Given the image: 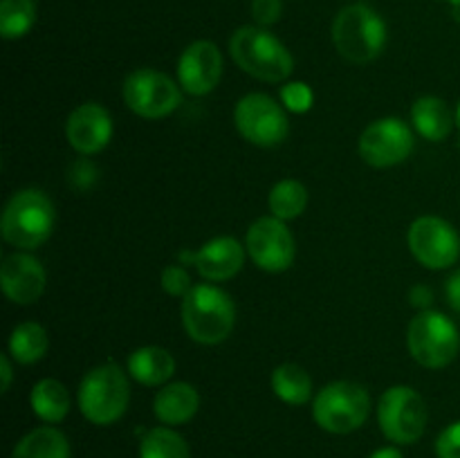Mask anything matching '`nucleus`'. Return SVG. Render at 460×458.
I'll return each mask as SVG.
<instances>
[{"instance_id":"nucleus-37","label":"nucleus","mask_w":460,"mask_h":458,"mask_svg":"<svg viewBox=\"0 0 460 458\" xmlns=\"http://www.w3.org/2000/svg\"><path fill=\"white\" fill-rule=\"evenodd\" d=\"M445 3H449L454 7V12H456V16L460 13V0H445Z\"/></svg>"},{"instance_id":"nucleus-15","label":"nucleus","mask_w":460,"mask_h":458,"mask_svg":"<svg viewBox=\"0 0 460 458\" xmlns=\"http://www.w3.org/2000/svg\"><path fill=\"white\" fill-rule=\"evenodd\" d=\"M245 245L234 236H218L207 241L200 250L182 251L180 263L193 265L205 281L223 283L236 277L245 265Z\"/></svg>"},{"instance_id":"nucleus-14","label":"nucleus","mask_w":460,"mask_h":458,"mask_svg":"<svg viewBox=\"0 0 460 458\" xmlns=\"http://www.w3.org/2000/svg\"><path fill=\"white\" fill-rule=\"evenodd\" d=\"M223 76V54L211 40H193L178 58V84L191 97L214 92Z\"/></svg>"},{"instance_id":"nucleus-9","label":"nucleus","mask_w":460,"mask_h":458,"mask_svg":"<svg viewBox=\"0 0 460 458\" xmlns=\"http://www.w3.org/2000/svg\"><path fill=\"white\" fill-rule=\"evenodd\" d=\"M121 97L126 106L144 119H164L182 103V88L169 75L153 67H139L124 79Z\"/></svg>"},{"instance_id":"nucleus-17","label":"nucleus","mask_w":460,"mask_h":458,"mask_svg":"<svg viewBox=\"0 0 460 458\" xmlns=\"http://www.w3.org/2000/svg\"><path fill=\"white\" fill-rule=\"evenodd\" d=\"M48 274L43 263L27 251H13L0 265V287L12 304L31 305L43 296Z\"/></svg>"},{"instance_id":"nucleus-5","label":"nucleus","mask_w":460,"mask_h":458,"mask_svg":"<svg viewBox=\"0 0 460 458\" xmlns=\"http://www.w3.org/2000/svg\"><path fill=\"white\" fill-rule=\"evenodd\" d=\"M130 402L128 375L117 362H106L88 371L76 391L81 416L97 427L121 420Z\"/></svg>"},{"instance_id":"nucleus-20","label":"nucleus","mask_w":460,"mask_h":458,"mask_svg":"<svg viewBox=\"0 0 460 458\" xmlns=\"http://www.w3.org/2000/svg\"><path fill=\"white\" fill-rule=\"evenodd\" d=\"M128 375L144 386H162L173 377L175 359L173 355L160 346H142L128 355Z\"/></svg>"},{"instance_id":"nucleus-8","label":"nucleus","mask_w":460,"mask_h":458,"mask_svg":"<svg viewBox=\"0 0 460 458\" xmlns=\"http://www.w3.org/2000/svg\"><path fill=\"white\" fill-rule=\"evenodd\" d=\"M429 420L427 402L413 386L395 384L377 402V422L394 445H413L422 438Z\"/></svg>"},{"instance_id":"nucleus-7","label":"nucleus","mask_w":460,"mask_h":458,"mask_svg":"<svg viewBox=\"0 0 460 458\" xmlns=\"http://www.w3.org/2000/svg\"><path fill=\"white\" fill-rule=\"evenodd\" d=\"M409 355L425 368H445L458 357V326L438 310H422L407 328Z\"/></svg>"},{"instance_id":"nucleus-1","label":"nucleus","mask_w":460,"mask_h":458,"mask_svg":"<svg viewBox=\"0 0 460 458\" xmlns=\"http://www.w3.org/2000/svg\"><path fill=\"white\" fill-rule=\"evenodd\" d=\"M229 54L245 75L265 84H286L295 72L290 49L270 30L259 25H243L229 39Z\"/></svg>"},{"instance_id":"nucleus-16","label":"nucleus","mask_w":460,"mask_h":458,"mask_svg":"<svg viewBox=\"0 0 460 458\" xmlns=\"http://www.w3.org/2000/svg\"><path fill=\"white\" fill-rule=\"evenodd\" d=\"M66 139L79 155H97L112 139V117L102 103L85 101L70 112Z\"/></svg>"},{"instance_id":"nucleus-36","label":"nucleus","mask_w":460,"mask_h":458,"mask_svg":"<svg viewBox=\"0 0 460 458\" xmlns=\"http://www.w3.org/2000/svg\"><path fill=\"white\" fill-rule=\"evenodd\" d=\"M368 458H404V456L398 447H382V449H376Z\"/></svg>"},{"instance_id":"nucleus-4","label":"nucleus","mask_w":460,"mask_h":458,"mask_svg":"<svg viewBox=\"0 0 460 458\" xmlns=\"http://www.w3.org/2000/svg\"><path fill=\"white\" fill-rule=\"evenodd\" d=\"M386 22L367 3H353L340 9L332 21V43L341 58L355 66L376 61L386 45Z\"/></svg>"},{"instance_id":"nucleus-19","label":"nucleus","mask_w":460,"mask_h":458,"mask_svg":"<svg viewBox=\"0 0 460 458\" xmlns=\"http://www.w3.org/2000/svg\"><path fill=\"white\" fill-rule=\"evenodd\" d=\"M456 115L449 110L447 101L434 94L416 99L411 106V126L422 139L429 142H445L452 135Z\"/></svg>"},{"instance_id":"nucleus-24","label":"nucleus","mask_w":460,"mask_h":458,"mask_svg":"<svg viewBox=\"0 0 460 458\" xmlns=\"http://www.w3.org/2000/svg\"><path fill=\"white\" fill-rule=\"evenodd\" d=\"M270 384H272L274 395L292 407H301L313 398V380L308 371L295 362H286L274 368Z\"/></svg>"},{"instance_id":"nucleus-30","label":"nucleus","mask_w":460,"mask_h":458,"mask_svg":"<svg viewBox=\"0 0 460 458\" xmlns=\"http://www.w3.org/2000/svg\"><path fill=\"white\" fill-rule=\"evenodd\" d=\"M97 180H99V169L88 155H81L79 160L72 162L70 169H67V184L79 193L93 189L94 184H97Z\"/></svg>"},{"instance_id":"nucleus-28","label":"nucleus","mask_w":460,"mask_h":458,"mask_svg":"<svg viewBox=\"0 0 460 458\" xmlns=\"http://www.w3.org/2000/svg\"><path fill=\"white\" fill-rule=\"evenodd\" d=\"M281 103L288 112L304 115L314 103L313 88L308 84H304V81H286L281 85Z\"/></svg>"},{"instance_id":"nucleus-25","label":"nucleus","mask_w":460,"mask_h":458,"mask_svg":"<svg viewBox=\"0 0 460 458\" xmlns=\"http://www.w3.org/2000/svg\"><path fill=\"white\" fill-rule=\"evenodd\" d=\"M270 214L279 220H295L308 207V189L295 178H286L272 187L268 196Z\"/></svg>"},{"instance_id":"nucleus-26","label":"nucleus","mask_w":460,"mask_h":458,"mask_svg":"<svg viewBox=\"0 0 460 458\" xmlns=\"http://www.w3.org/2000/svg\"><path fill=\"white\" fill-rule=\"evenodd\" d=\"M139 458H191V449L171 427H153L139 440Z\"/></svg>"},{"instance_id":"nucleus-13","label":"nucleus","mask_w":460,"mask_h":458,"mask_svg":"<svg viewBox=\"0 0 460 458\" xmlns=\"http://www.w3.org/2000/svg\"><path fill=\"white\" fill-rule=\"evenodd\" d=\"M359 157L376 169L402 164L413 151V128L400 117L371 121L359 135Z\"/></svg>"},{"instance_id":"nucleus-6","label":"nucleus","mask_w":460,"mask_h":458,"mask_svg":"<svg viewBox=\"0 0 460 458\" xmlns=\"http://www.w3.org/2000/svg\"><path fill=\"white\" fill-rule=\"evenodd\" d=\"M368 413H371V395L358 382H331L313 400V418L317 427L335 436L358 431L367 422Z\"/></svg>"},{"instance_id":"nucleus-2","label":"nucleus","mask_w":460,"mask_h":458,"mask_svg":"<svg viewBox=\"0 0 460 458\" xmlns=\"http://www.w3.org/2000/svg\"><path fill=\"white\" fill-rule=\"evenodd\" d=\"M182 326L196 344H223L236 326L234 299L218 286L198 283L182 299Z\"/></svg>"},{"instance_id":"nucleus-35","label":"nucleus","mask_w":460,"mask_h":458,"mask_svg":"<svg viewBox=\"0 0 460 458\" xmlns=\"http://www.w3.org/2000/svg\"><path fill=\"white\" fill-rule=\"evenodd\" d=\"M13 380V366H12V355L4 353L0 355V391L7 393L9 386H12Z\"/></svg>"},{"instance_id":"nucleus-3","label":"nucleus","mask_w":460,"mask_h":458,"mask_svg":"<svg viewBox=\"0 0 460 458\" xmlns=\"http://www.w3.org/2000/svg\"><path fill=\"white\" fill-rule=\"evenodd\" d=\"M57 211L40 189H21L4 205L0 216V233L4 242L21 251L43 245L54 232Z\"/></svg>"},{"instance_id":"nucleus-27","label":"nucleus","mask_w":460,"mask_h":458,"mask_svg":"<svg viewBox=\"0 0 460 458\" xmlns=\"http://www.w3.org/2000/svg\"><path fill=\"white\" fill-rule=\"evenodd\" d=\"M36 22V0H0V34L7 40L22 39Z\"/></svg>"},{"instance_id":"nucleus-11","label":"nucleus","mask_w":460,"mask_h":458,"mask_svg":"<svg viewBox=\"0 0 460 458\" xmlns=\"http://www.w3.org/2000/svg\"><path fill=\"white\" fill-rule=\"evenodd\" d=\"M413 259L427 269H447L460 259V236L452 223L440 216H420L407 232Z\"/></svg>"},{"instance_id":"nucleus-10","label":"nucleus","mask_w":460,"mask_h":458,"mask_svg":"<svg viewBox=\"0 0 460 458\" xmlns=\"http://www.w3.org/2000/svg\"><path fill=\"white\" fill-rule=\"evenodd\" d=\"M234 124L245 142L261 148L279 146L290 133V121L283 103H277L263 92H250L236 103Z\"/></svg>"},{"instance_id":"nucleus-38","label":"nucleus","mask_w":460,"mask_h":458,"mask_svg":"<svg viewBox=\"0 0 460 458\" xmlns=\"http://www.w3.org/2000/svg\"><path fill=\"white\" fill-rule=\"evenodd\" d=\"M454 115H456V126L460 128V103L456 106V112H454Z\"/></svg>"},{"instance_id":"nucleus-12","label":"nucleus","mask_w":460,"mask_h":458,"mask_svg":"<svg viewBox=\"0 0 460 458\" xmlns=\"http://www.w3.org/2000/svg\"><path fill=\"white\" fill-rule=\"evenodd\" d=\"M245 250L256 268L270 274H281L295 263L296 242L286 220L263 216L247 229Z\"/></svg>"},{"instance_id":"nucleus-32","label":"nucleus","mask_w":460,"mask_h":458,"mask_svg":"<svg viewBox=\"0 0 460 458\" xmlns=\"http://www.w3.org/2000/svg\"><path fill=\"white\" fill-rule=\"evenodd\" d=\"M436 456L438 458H460V420L445 427L436 438Z\"/></svg>"},{"instance_id":"nucleus-22","label":"nucleus","mask_w":460,"mask_h":458,"mask_svg":"<svg viewBox=\"0 0 460 458\" xmlns=\"http://www.w3.org/2000/svg\"><path fill=\"white\" fill-rule=\"evenodd\" d=\"M12 458H70V440L54 425L36 427L18 440Z\"/></svg>"},{"instance_id":"nucleus-31","label":"nucleus","mask_w":460,"mask_h":458,"mask_svg":"<svg viewBox=\"0 0 460 458\" xmlns=\"http://www.w3.org/2000/svg\"><path fill=\"white\" fill-rule=\"evenodd\" d=\"M283 13L281 0H252V18L259 27H272Z\"/></svg>"},{"instance_id":"nucleus-34","label":"nucleus","mask_w":460,"mask_h":458,"mask_svg":"<svg viewBox=\"0 0 460 458\" xmlns=\"http://www.w3.org/2000/svg\"><path fill=\"white\" fill-rule=\"evenodd\" d=\"M445 296H447L449 308L460 314V269L449 274L447 283H445Z\"/></svg>"},{"instance_id":"nucleus-18","label":"nucleus","mask_w":460,"mask_h":458,"mask_svg":"<svg viewBox=\"0 0 460 458\" xmlns=\"http://www.w3.org/2000/svg\"><path fill=\"white\" fill-rule=\"evenodd\" d=\"M200 409V393L189 382H171L157 391L153 413L166 427H178L191 420Z\"/></svg>"},{"instance_id":"nucleus-29","label":"nucleus","mask_w":460,"mask_h":458,"mask_svg":"<svg viewBox=\"0 0 460 458\" xmlns=\"http://www.w3.org/2000/svg\"><path fill=\"white\" fill-rule=\"evenodd\" d=\"M160 283L162 290H164L166 295L178 296V299H184V296L193 290V286H196V283L191 281V274L187 272V268H184L182 263L166 265V268L162 269Z\"/></svg>"},{"instance_id":"nucleus-33","label":"nucleus","mask_w":460,"mask_h":458,"mask_svg":"<svg viewBox=\"0 0 460 458\" xmlns=\"http://www.w3.org/2000/svg\"><path fill=\"white\" fill-rule=\"evenodd\" d=\"M431 301H434V292H431V287L422 286V283H418V286L409 290V304L420 308V313L422 310H431Z\"/></svg>"},{"instance_id":"nucleus-23","label":"nucleus","mask_w":460,"mask_h":458,"mask_svg":"<svg viewBox=\"0 0 460 458\" xmlns=\"http://www.w3.org/2000/svg\"><path fill=\"white\" fill-rule=\"evenodd\" d=\"M49 350V335L40 323L22 321L9 335V355L13 362L30 364L40 362Z\"/></svg>"},{"instance_id":"nucleus-21","label":"nucleus","mask_w":460,"mask_h":458,"mask_svg":"<svg viewBox=\"0 0 460 458\" xmlns=\"http://www.w3.org/2000/svg\"><path fill=\"white\" fill-rule=\"evenodd\" d=\"M30 407L34 416L40 418L45 425H58L70 413V391L63 382L54 380V377H45V380L36 382L34 389H31Z\"/></svg>"}]
</instances>
